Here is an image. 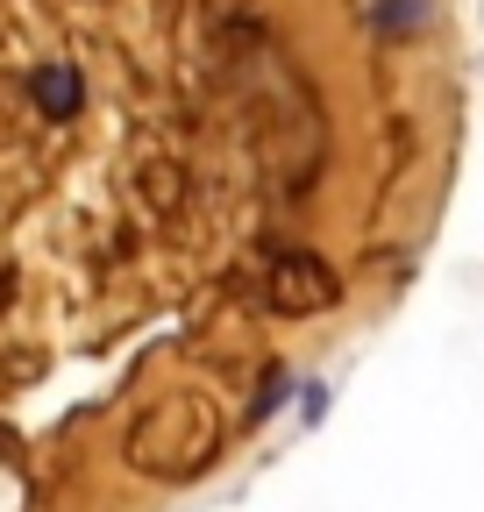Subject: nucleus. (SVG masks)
<instances>
[{
  "label": "nucleus",
  "mask_w": 484,
  "mask_h": 512,
  "mask_svg": "<svg viewBox=\"0 0 484 512\" xmlns=\"http://www.w3.org/2000/svg\"><path fill=\"white\" fill-rule=\"evenodd\" d=\"M29 93H36V107H43V114H72V107L86 100V79H79V64L43 57L36 72H29Z\"/></svg>",
  "instance_id": "obj_1"
}]
</instances>
